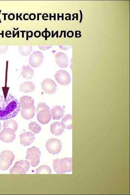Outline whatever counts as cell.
<instances>
[{"instance_id": "cell-1", "label": "cell", "mask_w": 130, "mask_h": 195, "mask_svg": "<svg viewBox=\"0 0 130 195\" xmlns=\"http://www.w3.org/2000/svg\"><path fill=\"white\" fill-rule=\"evenodd\" d=\"M18 100L10 94L0 95V121H5L15 117L20 110Z\"/></svg>"}, {"instance_id": "cell-2", "label": "cell", "mask_w": 130, "mask_h": 195, "mask_svg": "<svg viewBox=\"0 0 130 195\" xmlns=\"http://www.w3.org/2000/svg\"><path fill=\"white\" fill-rule=\"evenodd\" d=\"M54 171L57 174H63L72 171V161L71 158H65L54 160L53 164Z\"/></svg>"}, {"instance_id": "cell-3", "label": "cell", "mask_w": 130, "mask_h": 195, "mask_svg": "<svg viewBox=\"0 0 130 195\" xmlns=\"http://www.w3.org/2000/svg\"><path fill=\"white\" fill-rule=\"evenodd\" d=\"M15 159V156L12 151L4 150L2 152L0 155V170H7Z\"/></svg>"}, {"instance_id": "cell-4", "label": "cell", "mask_w": 130, "mask_h": 195, "mask_svg": "<svg viewBox=\"0 0 130 195\" xmlns=\"http://www.w3.org/2000/svg\"><path fill=\"white\" fill-rule=\"evenodd\" d=\"M30 167V163L27 160H21L17 162L11 169L10 174H24Z\"/></svg>"}, {"instance_id": "cell-5", "label": "cell", "mask_w": 130, "mask_h": 195, "mask_svg": "<svg viewBox=\"0 0 130 195\" xmlns=\"http://www.w3.org/2000/svg\"><path fill=\"white\" fill-rule=\"evenodd\" d=\"M27 154L25 159L30 161L31 166L33 167L37 166L40 163L41 155V152L39 149L33 146L27 150Z\"/></svg>"}, {"instance_id": "cell-6", "label": "cell", "mask_w": 130, "mask_h": 195, "mask_svg": "<svg viewBox=\"0 0 130 195\" xmlns=\"http://www.w3.org/2000/svg\"><path fill=\"white\" fill-rule=\"evenodd\" d=\"M46 147L49 153L55 155L61 151L62 145L61 140L57 138H51L47 142Z\"/></svg>"}, {"instance_id": "cell-7", "label": "cell", "mask_w": 130, "mask_h": 195, "mask_svg": "<svg viewBox=\"0 0 130 195\" xmlns=\"http://www.w3.org/2000/svg\"><path fill=\"white\" fill-rule=\"evenodd\" d=\"M21 108V114L23 118L30 120L33 117L35 114V108L34 104L31 103L25 104Z\"/></svg>"}, {"instance_id": "cell-8", "label": "cell", "mask_w": 130, "mask_h": 195, "mask_svg": "<svg viewBox=\"0 0 130 195\" xmlns=\"http://www.w3.org/2000/svg\"><path fill=\"white\" fill-rule=\"evenodd\" d=\"M55 78L57 82L61 85H68L71 82V78L69 74L63 70L57 71L55 75Z\"/></svg>"}, {"instance_id": "cell-9", "label": "cell", "mask_w": 130, "mask_h": 195, "mask_svg": "<svg viewBox=\"0 0 130 195\" xmlns=\"http://www.w3.org/2000/svg\"><path fill=\"white\" fill-rule=\"evenodd\" d=\"M44 59V56L42 52L39 51H34L30 57L29 64L32 67L37 68L41 65Z\"/></svg>"}, {"instance_id": "cell-10", "label": "cell", "mask_w": 130, "mask_h": 195, "mask_svg": "<svg viewBox=\"0 0 130 195\" xmlns=\"http://www.w3.org/2000/svg\"><path fill=\"white\" fill-rule=\"evenodd\" d=\"M15 131L11 128H4L0 132V139L3 142H12L15 139Z\"/></svg>"}, {"instance_id": "cell-11", "label": "cell", "mask_w": 130, "mask_h": 195, "mask_svg": "<svg viewBox=\"0 0 130 195\" xmlns=\"http://www.w3.org/2000/svg\"><path fill=\"white\" fill-rule=\"evenodd\" d=\"M41 86L42 89L47 94H52L57 91V85L52 79H45L42 81Z\"/></svg>"}, {"instance_id": "cell-12", "label": "cell", "mask_w": 130, "mask_h": 195, "mask_svg": "<svg viewBox=\"0 0 130 195\" xmlns=\"http://www.w3.org/2000/svg\"><path fill=\"white\" fill-rule=\"evenodd\" d=\"M37 113L38 121L42 124H48L52 119V115L50 109H44Z\"/></svg>"}, {"instance_id": "cell-13", "label": "cell", "mask_w": 130, "mask_h": 195, "mask_svg": "<svg viewBox=\"0 0 130 195\" xmlns=\"http://www.w3.org/2000/svg\"><path fill=\"white\" fill-rule=\"evenodd\" d=\"M55 60L57 64L61 68H66L69 66V59L67 54L65 53H57L55 55Z\"/></svg>"}, {"instance_id": "cell-14", "label": "cell", "mask_w": 130, "mask_h": 195, "mask_svg": "<svg viewBox=\"0 0 130 195\" xmlns=\"http://www.w3.org/2000/svg\"><path fill=\"white\" fill-rule=\"evenodd\" d=\"M35 134L31 132H27L21 134L20 136V142L24 146L30 145L35 140Z\"/></svg>"}, {"instance_id": "cell-15", "label": "cell", "mask_w": 130, "mask_h": 195, "mask_svg": "<svg viewBox=\"0 0 130 195\" xmlns=\"http://www.w3.org/2000/svg\"><path fill=\"white\" fill-rule=\"evenodd\" d=\"M65 125L62 122H55L50 126V131L55 136L61 135L65 131Z\"/></svg>"}, {"instance_id": "cell-16", "label": "cell", "mask_w": 130, "mask_h": 195, "mask_svg": "<svg viewBox=\"0 0 130 195\" xmlns=\"http://www.w3.org/2000/svg\"><path fill=\"white\" fill-rule=\"evenodd\" d=\"M36 86L31 81H26L20 85L19 90L22 93H31L35 91Z\"/></svg>"}, {"instance_id": "cell-17", "label": "cell", "mask_w": 130, "mask_h": 195, "mask_svg": "<svg viewBox=\"0 0 130 195\" xmlns=\"http://www.w3.org/2000/svg\"><path fill=\"white\" fill-rule=\"evenodd\" d=\"M51 113L54 120H59L65 115V111L60 106H56L51 109Z\"/></svg>"}, {"instance_id": "cell-18", "label": "cell", "mask_w": 130, "mask_h": 195, "mask_svg": "<svg viewBox=\"0 0 130 195\" xmlns=\"http://www.w3.org/2000/svg\"><path fill=\"white\" fill-rule=\"evenodd\" d=\"M21 74L27 79H31L33 77L34 70L29 65L23 66L21 69Z\"/></svg>"}, {"instance_id": "cell-19", "label": "cell", "mask_w": 130, "mask_h": 195, "mask_svg": "<svg viewBox=\"0 0 130 195\" xmlns=\"http://www.w3.org/2000/svg\"><path fill=\"white\" fill-rule=\"evenodd\" d=\"M32 51L33 46L31 45L19 46V52L23 56L29 55Z\"/></svg>"}, {"instance_id": "cell-20", "label": "cell", "mask_w": 130, "mask_h": 195, "mask_svg": "<svg viewBox=\"0 0 130 195\" xmlns=\"http://www.w3.org/2000/svg\"><path fill=\"white\" fill-rule=\"evenodd\" d=\"M72 115L71 114H68L65 116L62 120V122L65 124V128L67 129H72Z\"/></svg>"}, {"instance_id": "cell-21", "label": "cell", "mask_w": 130, "mask_h": 195, "mask_svg": "<svg viewBox=\"0 0 130 195\" xmlns=\"http://www.w3.org/2000/svg\"><path fill=\"white\" fill-rule=\"evenodd\" d=\"M3 128H11L16 131L18 128V125L16 121L14 120L9 119L4 122Z\"/></svg>"}, {"instance_id": "cell-22", "label": "cell", "mask_w": 130, "mask_h": 195, "mask_svg": "<svg viewBox=\"0 0 130 195\" xmlns=\"http://www.w3.org/2000/svg\"><path fill=\"white\" fill-rule=\"evenodd\" d=\"M52 173V170L50 167L46 165L40 166L36 171V174H51Z\"/></svg>"}, {"instance_id": "cell-23", "label": "cell", "mask_w": 130, "mask_h": 195, "mask_svg": "<svg viewBox=\"0 0 130 195\" xmlns=\"http://www.w3.org/2000/svg\"><path fill=\"white\" fill-rule=\"evenodd\" d=\"M29 129L35 134H38L41 131V128L36 122L32 121L29 125Z\"/></svg>"}, {"instance_id": "cell-24", "label": "cell", "mask_w": 130, "mask_h": 195, "mask_svg": "<svg viewBox=\"0 0 130 195\" xmlns=\"http://www.w3.org/2000/svg\"><path fill=\"white\" fill-rule=\"evenodd\" d=\"M28 103H31L34 104V103H35L34 100L31 97V96H24L20 98L19 104H20V107L22 106L24 104Z\"/></svg>"}, {"instance_id": "cell-25", "label": "cell", "mask_w": 130, "mask_h": 195, "mask_svg": "<svg viewBox=\"0 0 130 195\" xmlns=\"http://www.w3.org/2000/svg\"><path fill=\"white\" fill-rule=\"evenodd\" d=\"M45 109H50V108L45 103H40L38 105L37 108V113L40 110Z\"/></svg>"}, {"instance_id": "cell-26", "label": "cell", "mask_w": 130, "mask_h": 195, "mask_svg": "<svg viewBox=\"0 0 130 195\" xmlns=\"http://www.w3.org/2000/svg\"><path fill=\"white\" fill-rule=\"evenodd\" d=\"M8 50V46H0V53L1 54L6 53Z\"/></svg>"}, {"instance_id": "cell-27", "label": "cell", "mask_w": 130, "mask_h": 195, "mask_svg": "<svg viewBox=\"0 0 130 195\" xmlns=\"http://www.w3.org/2000/svg\"><path fill=\"white\" fill-rule=\"evenodd\" d=\"M40 50H42L44 51H45L48 50L51 48H52V46H38Z\"/></svg>"}, {"instance_id": "cell-28", "label": "cell", "mask_w": 130, "mask_h": 195, "mask_svg": "<svg viewBox=\"0 0 130 195\" xmlns=\"http://www.w3.org/2000/svg\"><path fill=\"white\" fill-rule=\"evenodd\" d=\"M42 35L44 37H48L50 36V33L48 31H44L42 32Z\"/></svg>"}, {"instance_id": "cell-29", "label": "cell", "mask_w": 130, "mask_h": 195, "mask_svg": "<svg viewBox=\"0 0 130 195\" xmlns=\"http://www.w3.org/2000/svg\"><path fill=\"white\" fill-rule=\"evenodd\" d=\"M33 36V32L31 31H27L26 33L27 39L28 40V38H31Z\"/></svg>"}, {"instance_id": "cell-30", "label": "cell", "mask_w": 130, "mask_h": 195, "mask_svg": "<svg viewBox=\"0 0 130 195\" xmlns=\"http://www.w3.org/2000/svg\"><path fill=\"white\" fill-rule=\"evenodd\" d=\"M29 19L31 20H35L36 19V15L35 14H31L29 15Z\"/></svg>"}, {"instance_id": "cell-31", "label": "cell", "mask_w": 130, "mask_h": 195, "mask_svg": "<svg viewBox=\"0 0 130 195\" xmlns=\"http://www.w3.org/2000/svg\"><path fill=\"white\" fill-rule=\"evenodd\" d=\"M41 35V33L39 31H36L34 33V36L36 38H39Z\"/></svg>"}, {"instance_id": "cell-32", "label": "cell", "mask_w": 130, "mask_h": 195, "mask_svg": "<svg viewBox=\"0 0 130 195\" xmlns=\"http://www.w3.org/2000/svg\"><path fill=\"white\" fill-rule=\"evenodd\" d=\"M8 18L10 20H14L15 18V15L13 14H10L8 15Z\"/></svg>"}, {"instance_id": "cell-33", "label": "cell", "mask_w": 130, "mask_h": 195, "mask_svg": "<svg viewBox=\"0 0 130 195\" xmlns=\"http://www.w3.org/2000/svg\"><path fill=\"white\" fill-rule=\"evenodd\" d=\"M59 47L61 49H62V50H67L68 49H70V48H71V46H59Z\"/></svg>"}, {"instance_id": "cell-34", "label": "cell", "mask_w": 130, "mask_h": 195, "mask_svg": "<svg viewBox=\"0 0 130 195\" xmlns=\"http://www.w3.org/2000/svg\"><path fill=\"white\" fill-rule=\"evenodd\" d=\"M29 14H24V15H23V19H24V20H28L29 19Z\"/></svg>"}, {"instance_id": "cell-35", "label": "cell", "mask_w": 130, "mask_h": 195, "mask_svg": "<svg viewBox=\"0 0 130 195\" xmlns=\"http://www.w3.org/2000/svg\"><path fill=\"white\" fill-rule=\"evenodd\" d=\"M11 35H12L11 32L10 31H7L6 32L5 34V35H6V37L7 38L11 37H10L9 35H10V36H11Z\"/></svg>"}, {"instance_id": "cell-36", "label": "cell", "mask_w": 130, "mask_h": 195, "mask_svg": "<svg viewBox=\"0 0 130 195\" xmlns=\"http://www.w3.org/2000/svg\"><path fill=\"white\" fill-rule=\"evenodd\" d=\"M67 33L70 34V35H67L68 37H73V32H72L71 31H70L68 32Z\"/></svg>"}, {"instance_id": "cell-37", "label": "cell", "mask_w": 130, "mask_h": 195, "mask_svg": "<svg viewBox=\"0 0 130 195\" xmlns=\"http://www.w3.org/2000/svg\"><path fill=\"white\" fill-rule=\"evenodd\" d=\"M48 15L46 14H44L43 15L42 19H43V20H45V18H48Z\"/></svg>"}, {"instance_id": "cell-38", "label": "cell", "mask_w": 130, "mask_h": 195, "mask_svg": "<svg viewBox=\"0 0 130 195\" xmlns=\"http://www.w3.org/2000/svg\"><path fill=\"white\" fill-rule=\"evenodd\" d=\"M22 14H21L19 16H18V14H16V20H18V18L19 17V18H20V20H22V19H21V16L22 15Z\"/></svg>"}, {"instance_id": "cell-39", "label": "cell", "mask_w": 130, "mask_h": 195, "mask_svg": "<svg viewBox=\"0 0 130 195\" xmlns=\"http://www.w3.org/2000/svg\"><path fill=\"white\" fill-rule=\"evenodd\" d=\"M2 129V124H1V122H0V130H1Z\"/></svg>"}]
</instances>
